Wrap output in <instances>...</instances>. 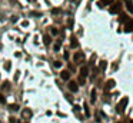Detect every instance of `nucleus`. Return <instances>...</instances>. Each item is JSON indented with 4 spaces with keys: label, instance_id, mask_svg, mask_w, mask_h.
<instances>
[{
    "label": "nucleus",
    "instance_id": "obj_1",
    "mask_svg": "<svg viewBox=\"0 0 133 123\" xmlns=\"http://www.w3.org/2000/svg\"><path fill=\"white\" fill-rule=\"evenodd\" d=\"M129 103V97L127 96H125V97L122 99L119 103H117V106H116V110L119 112V113H123L125 112V109H126V105Z\"/></svg>",
    "mask_w": 133,
    "mask_h": 123
},
{
    "label": "nucleus",
    "instance_id": "obj_2",
    "mask_svg": "<svg viewBox=\"0 0 133 123\" xmlns=\"http://www.w3.org/2000/svg\"><path fill=\"white\" fill-rule=\"evenodd\" d=\"M73 60H75V63H77V65L83 63L84 60H86V57H84V53H83V52H76L75 56H73Z\"/></svg>",
    "mask_w": 133,
    "mask_h": 123
},
{
    "label": "nucleus",
    "instance_id": "obj_3",
    "mask_svg": "<svg viewBox=\"0 0 133 123\" xmlns=\"http://www.w3.org/2000/svg\"><path fill=\"white\" fill-rule=\"evenodd\" d=\"M120 10V4L119 3H113V4H110V7H109V12L110 13H117Z\"/></svg>",
    "mask_w": 133,
    "mask_h": 123
},
{
    "label": "nucleus",
    "instance_id": "obj_4",
    "mask_svg": "<svg viewBox=\"0 0 133 123\" xmlns=\"http://www.w3.org/2000/svg\"><path fill=\"white\" fill-rule=\"evenodd\" d=\"M67 87H69V90L70 92H77L79 90V86H77V83L76 82H69Z\"/></svg>",
    "mask_w": 133,
    "mask_h": 123
},
{
    "label": "nucleus",
    "instance_id": "obj_5",
    "mask_svg": "<svg viewBox=\"0 0 133 123\" xmlns=\"http://www.w3.org/2000/svg\"><path fill=\"white\" fill-rule=\"evenodd\" d=\"M126 32H132L133 30V20L132 19H127V23H126Z\"/></svg>",
    "mask_w": 133,
    "mask_h": 123
},
{
    "label": "nucleus",
    "instance_id": "obj_6",
    "mask_svg": "<svg viewBox=\"0 0 133 123\" xmlns=\"http://www.w3.org/2000/svg\"><path fill=\"white\" fill-rule=\"evenodd\" d=\"M87 74H89V67H87V66L82 67V69H80V77H83V79H84Z\"/></svg>",
    "mask_w": 133,
    "mask_h": 123
},
{
    "label": "nucleus",
    "instance_id": "obj_7",
    "mask_svg": "<svg viewBox=\"0 0 133 123\" xmlns=\"http://www.w3.org/2000/svg\"><path fill=\"white\" fill-rule=\"evenodd\" d=\"M113 87H115V80H113V79L107 80V82H106V87H105V89H106V90H110V89H113Z\"/></svg>",
    "mask_w": 133,
    "mask_h": 123
},
{
    "label": "nucleus",
    "instance_id": "obj_8",
    "mask_svg": "<svg viewBox=\"0 0 133 123\" xmlns=\"http://www.w3.org/2000/svg\"><path fill=\"white\" fill-rule=\"evenodd\" d=\"M126 1V7H127V10L130 12V13H133V1L132 0H125Z\"/></svg>",
    "mask_w": 133,
    "mask_h": 123
},
{
    "label": "nucleus",
    "instance_id": "obj_9",
    "mask_svg": "<svg viewBox=\"0 0 133 123\" xmlns=\"http://www.w3.org/2000/svg\"><path fill=\"white\" fill-rule=\"evenodd\" d=\"M115 3V0H102L100 1V6L103 7V6H110V4H113Z\"/></svg>",
    "mask_w": 133,
    "mask_h": 123
},
{
    "label": "nucleus",
    "instance_id": "obj_10",
    "mask_svg": "<svg viewBox=\"0 0 133 123\" xmlns=\"http://www.w3.org/2000/svg\"><path fill=\"white\" fill-rule=\"evenodd\" d=\"M60 76H62V79H63V80H69V77H70V73H69V70H63Z\"/></svg>",
    "mask_w": 133,
    "mask_h": 123
},
{
    "label": "nucleus",
    "instance_id": "obj_11",
    "mask_svg": "<svg viewBox=\"0 0 133 123\" xmlns=\"http://www.w3.org/2000/svg\"><path fill=\"white\" fill-rule=\"evenodd\" d=\"M23 117H25V119H29V117H32V110H29V109H25V110H23Z\"/></svg>",
    "mask_w": 133,
    "mask_h": 123
},
{
    "label": "nucleus",
    "instance_id": "obj_12",
    "mask_svg": "<svg viewBox=\"0 0 133 123\" xmlns=\"http://www.w3.org/2000/svg\"><path fill=\"white\" fill-rule=\"evenodd\" d=\"M70 46H72V47H77V46H79V41L76 40V37H72V39H70Z\"/></svg>",
    "mask_w": 133,
    "mask_h": 123
},
{
    "label": "nucleus",
    "instance_id": "obj_13",
    "mask_svg": "<svg viewBox=\"0 0 133 123\" xmlns=\"http://www.w3.org/2000/svg\"><path fill=\"white\" fill-rule=\"evenodd\" d=\"M99 69H100V70H105V69H106V62H105V60H102V62H100Z\"/></svg>",
    "mask_w": 133,
    "mask_h": 123
},
{
    "label": "nucleus",
    "instance_id": "obj_14",
    "mask_svg": "<svg viewBox=\"0 0 133 123\" xmlns=\"http://www.w3.org/2000/svg\"><path fill=\"white\" fill-rule=\"evenodd\" d=\"M43 39H44V44H50V37L47 36V34H46V36H44Z\"/></svg>",
    "mask_w": 133,
    "mask_h": 123
},
{
    "label": "nucleus",
    "instance_id": "obj_15",
    "mask_svg": "<svg viewBox=\"0 0 133 123\" xmlns=\"http://www.w3.org/2000/svg\"><path fill=\"white\" fill-rule=\"evenodd\" d=\"M10 109H12V110H14V112H17V110H19V106H17V105H12Z\"/></svg>",
    "mask_w": 133,
    "mask_h": 123
},
{
    "label": "nucleus",
    "instance_id": "obj_16",
    "mask_svg": "<svg viewBox=\"0 0 133 123\" xmlns=\"http://www.w3.org/2000/svg\"><path fill=\"white\" fill-rule=\"evenodd\" d=\"M94 100H96V92L93 90L92 92V102H94Z\"/></svg>",
    "mask_w": 133,
    "mask_h": 123
},
{
    "label": "nucleus",
    "instance_id": "obj_17",
    "mask_svg": "<svg viewBox=\"0 0 133 123\" xmlns=\"http://www.w3.org/2000/svg\"><path fill=\"white\" fill-rule=\"evenodd\" d=\"M52 13H53V14H57V13H60V9H53Z\"/></svg>",
    "mask_w": 133,
    "mask_h": 123
},
{
    "label": "nucleus",
    "instance_id": "obj_18",
    "mask_svg": "<svg viewBox=\"0 0 133 123\" xmlns=\"http://www.w3.org/2000/svg\"><path fill=\"white\" fill-rule=\"evenodd\" d=\"M10 62H6V65H4V69H6V70H9V69H10Z\"/></svg>",
    "mask_w": 133,
    "mask_h": 123
},
{
    "label": "nucleus",
    "instance_id": "obj_19",
    "mask_svg": "<svg viewBox=\"0 0 133 123\" xmlns=\"http://www.w3.org/2000/svg\"><path fill=\"white\" fill-rule=\"evenodd\" d=\"M59 49H60V43L54 44V52H59Z\"/></svg>",
    "mask_w": 133,
    "mask_h": 123
},
{
    "label": "nucleus",
    "instance_id": "obj_20",
    "mask_svg": "<svg viewBox=\"0 0 133 123\" xmlns=\"http://www.w3.org/2000/svg\"><path fill=\"white\" fill-rule=\"evenodd\" d=\"M4 102H6V99L3 97V95L0 93V103H4Z\"/></svg>",
    "mask_w": 133,
    "mask_h": 123
},
{
    "label": "nucleus",
    "instance_id": "obj_21",
    "mask_svg": "<svg viewBox=\"0 0 133 123\" xmlns=\"http://www.w3.org/2000/svg\"><path fill=\"white\" fill-rule=\"evenodd\" d=\"M62 66V62H54V67H60Z\"/></svg>",
    "mask_w": 133,
    "mask_h": 123
},
{
    "label": "nucleus",
    "instance_id": "obj_22",
    "mask_svg": "<svg viewBox=\"0 0 133 123\" xmlns=\"http://www.w3.org/2000/svg\"><path fill=\"white\" fill-rule=\"evenodd\" d=\"M84 112H86V116L90 115V113H89V109H87V106H84Z\"/></svg>",
    "mask_w": 133,
    "mask_h": 123
},
{
    "label": "nucleus",
    "instance_id": "obj_23",
    "mask_svg": "<svg viewBox=\"0 0 133 123\" xmlns=\"http://www.w3.org/2000/svg\"><path fill=\"white\" fill-rule=\"evenodd\" d=\"M52 33H53V34H57V29H54V27H53V29H52Z\"/></svg>",
    "mask_w": 133,
    "mask_h": 123
},
{
    "label": "nucleus",
    "instance_id": "obj_24",
    "mask_svg": "<svg viewBox=\"0 0 133 123\" xmlns=\"http://www.w3.org/2000/svg\"><path fill=\"white\" fill-rule=\"evenodd\" d=\"M130 123H133V120H132V122H130Z\"/></svg>",
    "mask_w": 133,
    "mask_h": 123
}]
</instances>
